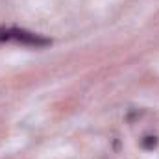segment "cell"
Instances as JSON below:
<instances>
[{
    "mask_svg": "<svg viewBox=\"0 0 159 159\" xmlns=\"http://www.w3.org/2000/svg\"><path fill=\"white\" fill-rule=\"evenodd\" d=\"M9 39L22 43V44H28V46H46V44H50V39L37 35V34H32V32H26V30H19V28L0 30V41H9Z\"/></svg>",
    "mask_w": 159,
    "mask_h": 159,
    "instance_id": "6da1fadb",
    "label": "cell"
},
{
    "mask_svg": "<svg viewBox=\"0 0 159 159\" xmlns=\"http://www.w3.org/2000/svg\"><path fill=\"white\" fill-rule=\"evenodd\" d=\"M157 144V137H144L143 139V148H154Z\"/></svg>",
    "mask_w": 159,
    "mask_h": 159,
    "instance_id": "7a4b0ae2",
    "label": "cell"
}]
</instances>
